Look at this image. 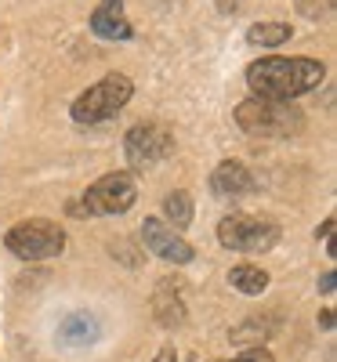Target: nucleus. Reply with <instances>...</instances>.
Returning a JSON list of instances; mask_svg holds the SVG:
<instances>
[{
	"label": "nucleus",
	"mask_w": 337,
	"mask_h": 362,
	"mask_svg": "<svg viewBox=\"0 0 337 362\" xmlns=\"http://www.w3.org/2000/svg\"><path fill=\"white\" fill-rule=\"evenodd\" d=\"M4 243L22 261H47V257H58L66 250V228L47 221V218H33V221H22V225L8 228Z\"/></svg>",
	"instance_id": "4"
},
{
	"label": "nucleus",
	"mask_w": 337,
	"mask_h": 362,
	"mask_svg": "<svg viewBox=\"0 0 337 362\" xmlns=\"http://www.w3.org/2000/svg\"><path fill=\"white\" fill-rule=\"evenodd\" d=\"M229 283H232L239 293H247V297H258V293L268 290V276H265L261 268H254V264H236V268L229 272Z\"/></svg>",
	"instance_id": "13"
},
{
	"label": "nucleus",
	"mask_w": 337,
	"mask_h": 362,
	"mask_svg": "<svg viewBox=\"0 0 337 362\" xmlns=\"http://www.w3.org/2000/svg\"><path fill=\"white\" fill-rule=\"evenodd\" d=\"M275 239H280V228L251 214H229L218 225V243L236 254H265L275 247Z\"/></svg>",
	"instance_id": "6"
},
{
	"label": "nucleus",
	"mask_w": 337,
	"mask_h": 362,
	"mask_svg": "<svg viewBox=\"0 0 337 362\" xmlns=\"http://www.w3.org/2000/svg\"><path fill=\"white\" fill-rule=\"evenodd\" d=\"M142 239H145V247L149 254H156L160 261H171V264H189L196 257V250L181 239L178 228H171L167 221L160 218H145L142 221Z\"/></svg>",
	"instance_id": "8"
},
{
	"label": "nucleus",
	"mask_w": 337,
	"mask_h": 362,
	"mask_svg": "<svg viewBox=\"0 0 337 362\" xmlns=\"http://www.w3.org/2000/svg\"><path fill=\"white\" fill-rule=\"evenodd\" d=\"M58 337H62V344H69V348L95 344L102 337V322L91 315V312H69L62 319V326H58Z\"/></svg>",
	"instance_id": "11"
},
{
	"label": "nucleus",
	"mask_w": 337,
	"mask_h": 362,
	"mask_svg": "<svg viewBox=\"0 0 337 362\" xmlns=\"http://www.w3.org/2000/svg\"><path fill=\"white\" fill-rule=\"evenodd\" d=\"M236 124L247 134L261 138H287L290 131L301 127V116L290 109V102H268V98H247L236 105Z\"/></svg>",
	"instance_id": "5"
},
{
	"label": "nucleus",
	"mask_w": 337,
	"mask_h": 362,
	"mask_svg": "<svg viewBox=\"0 0 337 362\" xmlns=\"http://www.w3.org/2000/svg\"><path fill=\"white\" fill-rule=\"evenodd\" d=\"M124 156L135 170H152L174 156V134L164 124H135L124 138Z\"/></svg>",
	"instance_id": "7"
},
{
	"label": "nucleus",
	"mask_w": 337,
	"mask_h": 362,
	"mask_svg": "<svg viewBox=\"0 0 337 362\" xmlns=\"http://www.w3.org/2000/svg\"><path fill=\"white\" fill-rule=\"evenodd\" d=\"M152 308H156V322H160V326H167V329L185 322V305H181V297L174 293L171 279H160L156 297H152Z\"/></svg>",
	"instance_id": "12"
},
{
	"label": "nucleus",
	"mask_w": 337,
	"mask_h": 362,
	"mask_svg": "<svg viewBox=\"0 0 337 362\" xmlns=\"http://www.w3.org/2000/svg\"><path fill=\"white\" fill-rule=\"evenodd\" d=\"M319 326H323V329H333V308H323V315H319Z\"/></svg>",
	"instance_id": "20"
},
{
	"label": "nucleus",
	"mask_w": 337,
	"mask_h": 362,
	"mask_svg": "<svg viewBox=\"0 0 337 362\" xmlns=\"http://www.w3.org/2000/svg\"><path fill=\"white\" fill-rule=\"evenodd\" d=\"M232 362H275V358H272V351H268V348H261V344H258V348H247L243 355H236Z\"/></svg>",
	"instance_id": "17"
},
{
	"label": "nucleus",
	"mask_w": 337,
	"mask_h": 362,
	"mask_svg": "<svg viewBox=\"0 0 337 362\" xmlns=\"http://www.w3.org/2000/svg\"><path fill=\"white\" fill-rule=\"evenodd\" d=\"M152 362H178V355H174V348L167 344V348H160V355L152 358Z\"/></svg>",
	"instance_id": "19"
},
{
	"label": "nucleus",
	"mask_w": 337,
	"mask_h": 362,
	"mask_svg": "<svg viewBox=\"0 0 337 362\" xmlns=\"http://www.w3.org/2000/svg\"><path fill=\"white\" fill-rule=\"evenodd\" d=\"M131 95H135V83L124 73H109L98 83H91L73 102V119L76 124H102V119H113L131 102Z\"/></svg>",
	"instance_id": "2"
},
{
	"label": "nucleus",
	"mask_w": 337,
	"mask_h": 362,
	"mask_svg": "<svg viewBox=\"0 0 337 362\" xmlns=\"http://www.w3.org/2000/svg\"><path fill=\"white\" fill-rule=\"evenodd\" d=\"M294 4L304 18H312V22H326L333 15V0H294Z\"/></svg>",
	"instance_id": "16"
},
{
	"label": "nucleus",
	"mask_w": 337,
	"mask_h": 362,
	"mask_svg": "<svg viewBox=\"0 0 337 362\" xmlns=\"http://www.w3.org/2000/svg\"><path fill=\"white\" fill-rule=\"evenodd\" d=\"M164 214H167V221H171V228H185L189 221H193V196L189 192H171L167 199H164Z\"/></svg>",
	"instance_id": "15"
},
{
	"label": "nucleus",
	"mask_w": 337,
	"mask_h": 362,
	"mask_svg": "<svg viewBox=\"0 0 337 362\" xmlns=\"http://www.w3.org/2000/svg\"><path fill=\"white\" fill-rule=\"evenodd\" d=\"M319 290L323 293H333V272H323V276H319Z\"/></svg>",
	"instance_id": "18"
},
{
	"label": "nucleus",
	"mask_w": 337,
	"mask_h": 362,
	"mask_svg": "<svg viewBox=\"0 0 337 362\" xmlns=\"http://www.w3.org/2000/svg\"><path fill=\"white\" fill-rule=\"evenodd\" d=\"M210 192L218 199L247 196V192H254V174L243 167L239 160H225V163L214 167V174H210Z\"/></svg>",
	"instance_id": "9"
},
{
	"label": "nucleus",
	"mask_w": 337,
	"mask_h": 362,
	"mask_svg": "<svg viewBox=\"0 0 337 362\" xmlns=\"http://www.w3.org/2000/svg\"><path fill=\"white\" fill-rule=\"evenodd\" d=\"M290 33H294V29L287 22H258V25L247 29V40L254 47H280V44L290 40Z\"/></svg>",
	"instance_id": "14"
},
{
	"label": "nucleus",
	"mask_w": 337,
	"mask_h": 362,
	"mask_svg": "<svg viewBox=\"0 0 337 362\" xmlns=\"http://www.w3.org/2000/svg\"><path fill=\"white\" fill-rule=\"evenodd\" d=\"M91 33L102 40H131V22L124 15V0H102L91 15Z\"/></svg>",
	"instance_id": "10"
},
{
	"label": "nucleus",
	"mask_w": 337,
	"mask_h": 362,
	"mask_svg": "<svg viewBox=\"0 0 337 362\" xmlns=\"http://www.w3.org/2000/svg\"><path fill=\"white\" fill-rule=\"evenodd\" d=\"M138 199V185L127 170H113L102 174L95 185H91L80 203L73 206L76 214H95V218H116V214H127Z\"/></svg>",
	"instance_id": "3"
},
{
	"label": "nucleus",
	"mask_w": 337,
	"mask_h": 362,
	"mask_svg": "<svg viewBox=\"0 0 337 362\" xmlns=\"http://www.w3.org/2000/svg\"><path fill=\"white\" fill-rule=\"evenodd\" d=\"M326 76V66L316 58H258L247 66V87L254 98L290 102L316 90Z\"/></svg>",
	"instance_id": "1"
}]
</instances>
